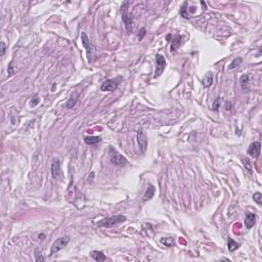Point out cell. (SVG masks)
<instances>
[{"label": "cell", "instance_id": "cell-1", "mask_svg": "<svg viewBox=\"0 0 262 262\" xmlns=\"http://www.w3.org/2000/svg\"><path fill=\"white\" fill-rule=\"evenodd\" d=\"M124 221H126V216L115 215V216H111V217L101 219L100 221L96 222V225L97 226H100V227H112V226H114V225L122 223V222H124Z\"/></svg>", "mask_w": 262, "mask_h": 262}, {"label": "cell", "instance_id": "cell-2", "mask_svg": "<svg viewBox=\"0 0 262 262\" xmlns=\"http://www.w3.org/2000/svg\"><path fill=\"white\" fill-rule=\"evenodd\" d=\"M81 40H82V44L83 46L86 49V52H87V57H88V61H92L93 57H94V52H95V46L91 43V41L89 40L88 36L86 35L85 32H82L81 33Z\"/></svg>", "mask_w": 262, "mask_h": 262}, {"label": "cell", "instance_id": "cell-3", "mask_svg": "<svg viewBox=\"0 0 262 262\" xmlns=\"http://www.w3.org/2000/svg\"><path fill=\"white\" fill-rule=\"evenodd\" d=\"M109 156H110V160L111 162L117 166H125L127 164V159L124 156H122L121 154L114 149V147L110 146L109 149Z\"/></svg>", "mask_w": 262, "mask_h": 262}, {"label": "cell", "instance_id": "cell-4", "mask_svg": "<svg viewBox=\"0 0 262 262\" xmlns=\"http://www.w3.org/2000/svg\"><path fill=\"white\" fill-rule=\"evenodd\" d=\"M69 242H70V239L69 238H60V239H57V241H54V243L51 246V250H50L49 256H53V255L57 254V252L63 250L64 248H66V246L69 244Z\"/></svg>", "mask_w": 262, "mask_h": 262}, {"label": "cell", "instance_id": "cell-5", "mask_svg": "<svg viewBox=\"0 0 262 262\" xmlns=\"http://www.w3.org/2000/svg\"><path fill=\"white\" fill-rule=\"evenodd\" d=\"M128 4H129L128 2H125L122 5V19H123V22L125 23V27H126L127 32L131 33V31H132V16L130 15L128 11H127L126 6Z\"/></svg>", "mask_w": 262, "mask_h": 262}, {"label": "cell", "instance_id": "cell-6", "mask_svg": "<svg viewBox=\"0 0 262 262\" xmlns=\"http://www.w3.org/2000/svg\"><path fill=\"white\" fill-rule=\"evenodd\" d=\"M156 63H157V67H156V71H155V75H154V78H158L159 76H161V74L165 70L166 67V61L165 57L161 54H157L156 55Z\"/></svg>", "mask_w": 262, "mask_h": 262}, {"label": "cell", "instance_id": "cell-7", "mask_svg": "<svg viewBox=\"0 0 262 262\" xmlns=\"http://www.w3.org/2000/svg\"><path fill=\"white\" fill-rule=\"evenodd\" d=\"M119 81L120 78H118V79H109L104 81L103 85L100 86V89L103 91H115L119 86Z\"/></svg>", "mask_w": 262, "mask_h": 262}, {"label": "cell", "instance_id": "cell-8", "mask_svg": "<svg viewBox=\"0 0 262 262\" xmlns=\"http://www.w3.org/2000/svg\"><path fill=\"white\" fill-rule=\"evenodd\" d=\"M137 142H138L140 152L145 153L147 147V137L142 129H139L137 131Z\"/></svg>", "mask_w": 262, "mask_h": 262}, {"label": "cell", "instance_id": "cell-9", "mask_svg": "<svg viewBox=\"0 0 262 262\" xmlns=\"http://www.w3.org/2000/svg\"><path fill=\"white\" fill-rule=\"evenodd\" d=\"M260 150H261V145L260 142H255L253 143H251L250 146H249L248 150V154L254 158H258L260 156Z\"/></svg>", "mask_w": 262, "mask_h": 262}, {"label": "cell", "instance_id": "cell-10", "mask_svg": "<svg viewBox=\"0 0 262 262\" xmlns=\"http://www.w3.org/2000/svg\"><path fill=\"white\" fill-rule=\"evenodd\" d=\"M51 174L52 177L57 179L61 177V162L60 160L54 159L51 165Z\"/></svg>", "mask_w": 262, "mask_h": 262}, {"label": "cell", "instance_id": "cell-11", "mask_svg": "<svg viewBox=\"0 0 262 262\" xmlns=\"http://www.w3.org/2000/svg\"><path fill=\"white\" fill-rule=\"evenodd\" d=\"M255 222H256V215L254 213H247L246 214V219H245V225L248 229H250L254 226Z\"/></svg>", "mask_w": 262, "mask_h": 262}, {"label": "cell", "instance_id": "cell-12", "mask_svg": "<svg viewBox=\"0 0 262 262\" xmlns=\"http://www.w3.org/2000/svg\"><path fill=\"white\" fill-rule=\"evenodd\" d=\"M90 255H91V257H92L94 260L98 261V262H100V261H106V260H107L106 255H104L101 251H92V252L90 253Z\"/></svg>", "mask_w": 262, "mask_h": 262}, {"label": "cell", "instance_id": "cell-13", "mask_svg": "<svg viewBox=\"0 0 262 262\" xmlns=\"http://www.w3.org/2000/svg\"><path fill=\"white\" fill-rule=\"evenodd\" d=\"M155 192H156L155 186L150 184L149 188H147V189H146L145 196H143V201H149V200L152 199L154 196V195H155Z\"/></svg>", "mask_w": 262, "mask_h": 262}, {"label": "cell", "instance_id": "cell-14", "mask_svg": "<svg viewBox=\"0 0 262 262\" xmlns=\"http://www.w3.org/2000/svg\"><path fill=\"white\" fill-rule=\"evenodd\" d=\"M212 83H213V74L211 72H208V73L205 75V78L203 79V85H204L206 88H208L211 86Z\"/></svg>", "mask_w": 262, "mask_h": 262}, {"label": "cell", "instance_id": "cell-15", "mask_svg": "<svg viewBox=\"0 0 262 262\" xmlns=\"http://www.w3.org/2000/svg\"><path fill=\"white\" fill-rule=\"evenodd\" d=\"M84 140L87 145L92 146V145H95V143H97V142H99L101 140V138L99 136H86L84 138Z\"/></svg>", "mask_w": 262, "mask_h": 262}, {"label": "cell", "instance_id": "cell-16", "mask_svg": "<svg viewBox=\"0 0 262 262\" xmlns=\"http://www.w3.org/2000/svg\"><path fill=\"white\" fill-rule=\"evenodd\" d=\"M240 83L241 86L243 88V90H249L250 87H249V76L248 75H243L240 79Z\"/></svg>", "mask_w": 262, "mask_h": 262}, {"label": "cell", "instance_id": "cell-17", "mask_svg": "<svg viewBox=\"0 0 262 262\" xmlns=\"http://www.w3.org/2000/svg\"><path fill=\"white\" fill-rule=\"evenodd\" d=\"M227 247H228L229 252H234L235 250H237V249L240 247V244L237 243L235 241H234L232 239L229 238L228 239V246H227Z\"/></svg>", "mask_w": 262, "mask_h": 262}, {"label": "cell", "instance_id": "cell-18", "mask_svg": "<svg viewBox=\"0 0 262 262\" xmlns=\"http://www.w3.org/2000/svg\"><path fill=\"white\" fill-rule=\"evenodd\" d=\"M180 40H181V37H180V36H177V37H176L174 40L172 41V44H171V51H175L176 49H177V47L180 45V43H181V42H180Z\"/></svg>", "mask_w": 262, "mask_h": 262}, {"label": "cell", "instance_id": "cell-19", "mask_svg": "<svg viewBox=\"0 0 262 262\" xmlns=\"http://www.w3.org/2000/svg\"><path fill=\"white\" fill-rule=\"evenodd\" d=\"M242 61H243V60H242L241 57H237V58H235V60L231 61V64L229 65L228 69H229V70H234V69H235L237 67H239V66H240V64L242 63Z\"/></svg>", "mask_w": 262, "mask_h": 262}, {"label": "cell", "instance_id": "cell-20", "mask_svg": "<svg viewBox=\"0 0 262 262\" xmlns=\"http://www.w3.org/2000/svg\"><path fill=\"white\" fill-rule=\"evenodd\" d=\"M161 243H163L164 245L168 246V247H172L174 245V240L172 238H166V239H162Z\"/></svg>", "mask_w": 262, "mask_h": 262}, {"label": "cell", "instance_id": "cell-21", "mask_svg": "<svg viewBox=\"0 0 262 262\" xmlns=\"http://www.w3.org/2000/svg\"><path fill=\"white\" fill-rule=\"evenodd\" d=\"M76 103H77V97L72 96L70 99H69L68 103H67V108H68V109H72V108L75 107Z\"/></svg>", "mask_w": 262, "mask_h": 262}, {"label": "cell", "instance_id": "cell-22", "mask_svg": "<svg viewBox=\"0 0 262 262\" xmlns=\"http://www.w3.org/2000/svg\"><path fill=\"white\" fill-rule=\"evenodd\" d=\"M253 200H254V202H256L258 205H261L262 204V195L260 194V192H256V194H254V196H253Z\"/></svg>", "mask_w": 262, "mask_h": 262}, {"label": "cell", "instance_id": "cell-23", "mask_svg": "<svg viewBox=\"0 0 262 262\" xmlns=\"http://www.w3.org/2000/svg\"><path fill=\"white\" fill-rule=\"evenodd\" d=\"M243 162H244L245 167L248 169V171L250 173H252V165H251L250 161H249V159H243Z\"/></svg>", "mask_w": 262, "mask_h": 262}, {"label": "cell", "instance_id": "cell-24", "mask_svg": "<svg viewBox=\"0 0 262 262\" xmlns=\"http://www.w3.org/2000/svg\"><path fill=\"white\" fill-rule=\"evenodd\" d=\"M220 104H221V103H220V98L217 97V98H216V99L214 100V103H213V110H214V111H217V110L219 109V107H220Z\"/></svg>", "mask_w": 262, "mask_h": 262}, {"label": "cell", "instance_id": "cell-25", "mask_svg": "<svg viewBox=\"0 0 262 262\" xmlns=\"http://www.w3.org/2000/svg\"><path fill=\"white\" fill-rule=\"evenodd\" d=\"M35 260L36 261H44V258L42 257L41 254L38 253V251H36V254H35Z\"/></svg>", "mask_w": 262, "mask_h": 262}, {"label": "cell", "instance_id": "cell-26", "mask_svg": "<svg viewBox=\"0 0 262 262\" xmlns=\"http://www.w3.org/2000/svg\"><path fill=\"white\" fill-rule=\"evenodd\" d=\"M5 49H6V47H5L4 42H1V57H3V55H4V53H5Z\"/></svg>", "mask_w": 262, "mask_h": 262}, {"label": "cell", "instance_id": "cell-27", "mask_svg": "<svg viewBox=\"0 0 262 262\" xmlns=\"http://www.w3.org/2000/svg\"><path fill=\"white\" fill-rule=\"evenodd\" d=\"M145 35H146V29L142 28V30H140V36H138V37H139V40H142Z\"/></svg>", "mask_w": 262, "mask_h": 262}, {"label": "cell", "instance_id": "cell-28", "mask_svg": "<svg viewBox=\"0 0 262 262\" xmlns=\"http://www.w3.org/2000/svg\"><path fill=\"white\" fill-rule=\"evenodd\" d=\"M38 103H39V98H38L37 96H35V99H34V100L32 99V101H31V104H32L33 107H35L36 104H37Z\"/></svg>", "mask_w": 262, "mask_h": 262}, {"label": "cell", "instance_id": "cell-29", "mask_svg": "<svg viewBox=\"0 0 262 262\" xmlns=\"http://www.w3.org/2000/svg\"><path fill=\"white\" fill-rule=\"evenodd\" d=\"M230 109H231V104L228 103V101H227L226 104H225V110L228 111V110H230Z\"/></svg>", "mask_w": 262, "mask_h": 262}, {"label": "cell", "instance_id": "cell-30", "mask_svg": "<svg viewBox=\"0 0 262 262\" xmlns=\"http://www.w3.org/2000/svg\"><path fill=\"white\" fill-rule=\"evenodd\" d=\"M38 238H39V240H41V239L43 240V239H44V235H39Z\"/></svg>", "mask_w": 262, "mask_h": 262}]
</instances>
